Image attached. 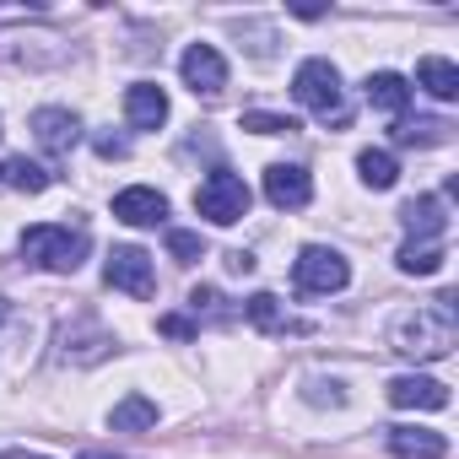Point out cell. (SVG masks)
<instances>
[{
	"label": "cell",
	"instance_id": "19",
	"mask_svg": "<svg viewBox=\"0 0 459 459\" xmlns=\"http://www.w3.org/2000/svg\"><path fill=\"white\" fill-rule=\"evenodd\" d=\"M108 427H114V432H146V427H157V400L125 394V400L108 411Z\"/></svg>",
	"mask_w": 459,
	"mask_h": 459
},
{
	"label": "cell",
	"instance_id": "22",
	"mask_svg": "<svg viewBox=\"0 0 459 459\" xmlns=\"http://www.w3.org/2000/svg\"><path fill=\"white\" fill-rule=\"evenodd\" d=\"M448 130V119H394V146H443Z\"/></svg>",
	"mask_w": 459,
	"mask_h": 459
},
{
	"label": "cell",
	"instance_id": "14",
	"mask_svg": "<svg viewBox=\"0 0 459 459\" xmlns=\"http://www.w3.org/2000/svg\"><path fill=\"white\" fill-rule=\"evenodd\" d=\"M362 98H368V108L389 114V119H405V108H411V82L394 76V71H373V76L362 82Z\"/></svg>",
	"mask_w": 459,
	"mask_h": 459
},
{
	"label": "cell",
	"instance_id": "29",
	"mask_svg": "<svg viewBox=\"0 0 459 459\" xmlns=\"http://www.w3.org/2000/svg\"><path fill=\"white\" fill-rule=\"evenodd\" d=\"M92 146H98V157H130V141L125 135H98Z\"/></svg>",
	"mask_w": 459,
	"mask_h": 459
},
{
	"label": "cell",
	"instance_id": "25",
	"mask_svg": "<svg viewBox=\"0 0 459 459\" xmlns=\"http://www.w3.org/2000/svg\"><path fill=\"white\" fill-rule=\"evenodd\" d=\"M168 255H173L178 265H195V260H205V238H200V233H184V227H173V233H168Z\"/></svg>",
	"mask_w": 459,
	"mask_h": 459
},
{
	"label": "cell",
	"instance_id": "12",
	"mask_svg": "<svg viewBox=\"0 0 459 459\" xmlns=\"http://www.w3.org/2000/svg\"><path fill=\"white\" fill-rule=\"evenodd\" d=\"M389 405H400V411H443L448 405V384H437L427 373H400L389 384Z\"/></svg>",
	"mask_w": 459,
	"mask_h": 459
},
{
	"label": "cell",
	"instance_id": "24",
	"mask_svg": "<svg viewBox=\"0 0 459 459\" xmlns=\"http://www.w3.org/2000/svg\"><path fill=\"white\" fill-rule=\"evenodd\" d=\"M244 130H255V135H298L303 125H298L292 114H265V108H249V114H244Z\"/></svg>",
	"mask_w": 459,
	"mask_h": 459
},
{
	"label": "cell",
	"instance_id": "23",
	"mask_svg": "<svg viewBox=\"0 0 459 459\" xmlns=\"http://www.w3.org/2000/svg\"><path fill=\"white\" fill-rule=\"evenodd\" d=\"M443 260H448V255H443V244H411V238H405V249L394 255V265H400L405 276H437V271H443Z\"/></svg>",
	"mask_w": 459,
	"mask_h": 459
},
{
	"label": "cell",
	"instance_id": "8",
	"mask_svg": "<svg viewBox=\"0 0 459 459\" xmlns=\"http://www.w3.org/2000/svg\"><path fill=\"white\" fill-rule=\"evenodd\" d=\"M178 76H184V87H189L195 98H216V92L227 87V60H221L211 44H189L184 60H178Z\"/></svg>",
	"mask_w": 459,
	"mask_h": 459
},
{
	"label": "cell",
	"instance_id": "2",
	"mask_svg": "<svg viewBox=\"0 0 459 459\" xmlns=\"http://www.w3.org/2000/svg\"><path fill=\"white\" fill-rule=\"evenodd\" d=\"M92 255V233L76 221H39V227H28L22 233V260L28 265H39V271H49V276H71V271H82V260Z\"/></svg>",
	"mask_w": 459,
	"mask_h": 459
},
{
	"label": "cell",
	"instance_id": "26",
	"mask_svg": "<svg viewBox=\"0 0 459 459\" xmlns=\"http://www.w3.org/2000/svg\"><path fill=\"white\" fill-rule=\"evenodd\" d=\"M189 308H195V319H200V314H205V319H227L221 292H211V287H195V292H189Z\"/></svg>",
	"mask_w": 459,
	"mask_h": 459
},
{
	"label": "cell",
	"instance_id": "4",
	"mask_svg": "<svg viewBox=\"0 0 459 459\" xmlns=\"http://www.w3.org/2000/svg\"><path fill=\"white\" fill-rule=\"evenodd\" d=\"M119 351V341H114V330L98 319V314H71L65 325H60V335H55V362H65V368H92V362H103V357H114Z\"/></svg>",
	"mask_w": 459,
	"mask_h": 459
},
{
	"label": "cell",
	"instance_id": "31",
	"mask_svg": "<svg viewBox=\"0 0 459 459\" xmlns=\"http://www.w3.org/2000/svg\"><path fill=\"white\" fill-rule=\"evenodd\" d=\"M76 459H119V454H103V448H87V454H76Z\"/></svg>",
	"mask_w": 459,
	"mask_h": 459
},
{
	"label": "cell",
	"instance_id": "11",
	"mask_svg": "<svg viewBox=\"0 0 459 459\" xmlns=\"http://www.w3.org/2000/svg\"><path fill=\"white\" fill-rule=\"evenodd\" d=\"M33 135H39V146L49 157H71L82 146V119L71 108H39L33 114Z\"/></svg>",
	"mask_w": 459,
	"mask_h": 459
},
{
	"label": "cell",
	"instance_id": "1",
	"mask_svg": "<svg viewBox=\"0 0 459 459\" xmlns=\"http://www.w3.org/2000/svg\"><path fill=\"white\" fill-rule=\"evenodd\" d=\"M459 341V325H454V292H443L432 308H416V314H400L394 330H389V346L411 362H437L448 357Z\"/></svg>",
	"mask_w": 459,
	"mask_h": 459
},
{
	"label": "cell",
	"instance_id": "10",
	"mask_svg": "<svg viewBox=\"0 0 459 459\" xmlns=\"http://www.w3.org/2000/svg\"><path fill=\"white\" fill-rule=\"evenodd\" d=\"M114 216L125 227H162L168 221V195L152 189V184H130V189L114 195Z\"/></svg>",
	"mask_w": 459,
	"mask_h": 459
},
{
	"label": "cell",
	"instance_id": "28",
	"mask_svg": "<svg viewBox=\"0 0 459 459\" xmlns=\"http://www.w3.org/2000/svg\"><path fill=\"white\" fill-rule=\"evenodd\" d=\"M157 330H162L168 341H189V335H195V319H184V314H162Z\"/></svg>",
	"mask_w": 459,
	"mask_h": 459
},
{
	"label": "cell",
	"instance_id": "15",
	"mask_svg": "<svg viewBox=\"0 0 459 459\" xmlns=\"http://www.w3.org/2000/svg\"><path fill=\"white\" fill-rule=\"evenodd\" d=\"M384 437L394 459H448V437L432 427H389Z\"/></svg>",
	"mask_w": 459,
	"mask_h": 459
},
{
	"label": "cell",
	"instance_id": "17",
	"mask_svg": "<svg viewBox=\"0 0 459 459\" xmlns=\"http://www.w3.org/2000/svg\"><path fill=\"white\" fill-rule=\"evenodd\" d=\"M416 87H421V92H432L437 103H448V98H459V65H448V60L427 55V60L416 65Z\"/></svg>",
	"mask_w": 459,
	"mask_h": 459
},
{
	"label": "cell",
	"instance_id": "27",
	"mask_svg": "<svg viewBox=\"0 0 459 459\" xmlns=\"http://www.w3.org/2000/svg\"><path fill=\"white\" fill-rule=\"evenodd\" d=\"M308 400L314 405H346V389H341V378H308Z\"/></svg>",
	"mask_w": 459,
	"mask_h": 459
},
{
	"label": "cell",
	"instance_id": "18",
	"mask_svg": "<svg viewBox=\"0 0 459 459\" xmlns=\"http://www.w3.org/2000/svg\"><path fill=\"white\" fill-rule=\"evenodd\" d=\"M357 173H362L368 189H394V184H400V162H394V152H384V146L357 152Z\"/></svg>",
	"mask_w": 459,
	"mask_h": 459
},
{
	"label": "cell",
	"instance_id": "16",
	"mask_svg": "<svg viewBox=\"0 0 459 459\" xmlns=\"http://www.w3.org/2000/svg\"><path fill=\"white\" fill-rule=\"evenodd\" d=\"M125 119H130V130H157L168 119V92L157 82H135L125 92Z\"/></svg>",
	"mask_w": 459,
	"mask_h": 459
},
{
	"label": "cell",
	"instance_id": "3",
	"mask_svg": "<svg viewBox=\"0 0 459 459\" xmlns=\"http://www.w3.org/2000/svg\"><path fill=\"white\" fill-rule=\"evenodd\" d=\"M292 98L325 119V125H346V87H341V71L330 60H303L298 76H292Z\"/></svg>",
	"mask_w": 459,
	"mask_h": 459
},
{
	"label": "cell",
	"instance_id": "5",
	"mask_svg": "<svg viewBox=\"0 0 459 459\" xmlns=\"http://www.w3.org/2000/svg\"><path fill=\"white\" fill-rule=\"evenodd\" d=\"M249 184L238 178V173H227V168H211L205 178H200V189H195V211L211 221V227H233V221H244L249 216Z\"/></svg>",
	"mask_w": 459,
	"mask_h": 459
},
{
	"label": "cell",
	"instance_id": "9",
	"mask_svg": "<svg viewBox=\"0 0 459 459\" xmlns=\"http://www.w3.org/2000/svg\"><path fill=\"white\" fill-rule=\"evenodd\" d=\"M265 200H271L276 211H303V205L314 200L308 168H303V162H271V168H265Z\"/></svg>",
	"mask_w": 459,
	"mask_h": 459
},
{
	"label": "cell",
	"instance_id": "21",
	"mask_svg": "<svg viewBox=\"0 0 459 459\" xmlns=\"http://www.w3.org/2000/svg\"><path fill=\"white\" fill-rule=\"evenodd\" d=\"M0 184H6V189H22V195H44L55 178H49L39 162H28V157H6V162H0Z\"/></svg>",
	"mask_w": 459,
	"mask_h": 459
},
{
	"label": "cell",
	"instance_id": "13",
	"mask_svg": "<svg viewBox=\"0 0 459 459\" xmlns=\"http://www.w3.org/2000/svg\"><path fill=\"white\" fill-rule=\"evenodd\" d=\"M400 221H405V238L411 244H443V233H448V216H443V200L437 195H416L400 211Z\"/></svg>",
	"mask_w": 459,
	"mask_h": 459
},
{
	"label": "cell",
	"instance_id": "20",
	"mask_svg": "<svg viewBox=\"0 0 459 459\" xmlns=\"http://www.w3.org/2000/svg\"><path fill=\"white\" fill-rule=\"evenodd\" d=\"M244 314H249V325L265 330V335H287V330H292V319H287V308H281L276 292H255V298L244 303Z\"/></svg>",
	"mask_w": 459,
	"mask_h": 459
},
{
	"label": "cell",
	"instance_id": "30",
	"mask_svg": "<svg viewBox=\"0 0 459 459\" xmlns=\"http://www.w3.org/2000/svg\"><path fill=\"white\" fill-rule=\"evenodd\" d=\"M255 265H260V260H255L249 249H233V255H227V271H233V276H249Z\"/></svg>",
	"mask_w": 459,
	"mask_h": 459
},
{
	"label": "cell",
	"instance_id": "7",
	"mask_svg": "<svg viewBox=\"0 0 459 459\" xmlns=\"http://www.w3.org/2000/svg\"><path fill=\"white\" fill-rule=\"evenodd\" d=\"M103 281L114 292H130V298H152L157 292V271H152V255L135 249V244H119L103 265Z\"/></svg>",
	"mask_w": 459,
	"mask_h": 459
},
{
	"label": "cell",
	"instance_id": "6",
	"mask_svg": "<svg viewBox=\"0 0 459 459\" xmlns=\"http://www.w3.org/2000/svg\"><path fill=\"white\" fill-rule=\"evenodd\" d=\"M351 281V265L341 249H325V244H308L298 260H292V287L303 298H330V292H346Z\"/></svg>",
	"mask_w": 459,
	"mask_h": 459
}]
</instances>
